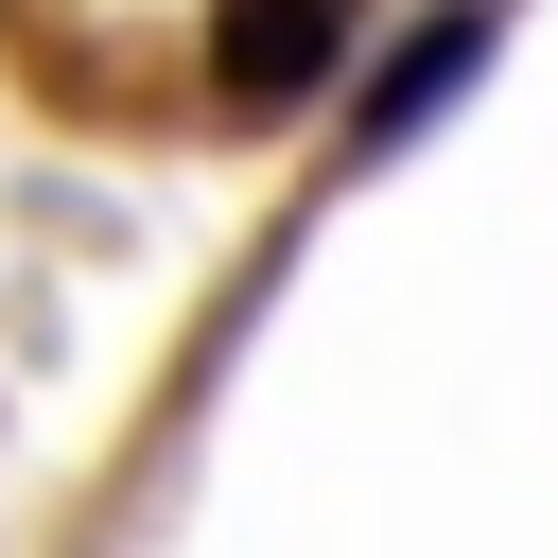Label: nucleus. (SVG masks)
Wrapping results in <instances>:
<instances>
[{"label":"nucleus","instance_id":"obj_1","mask_svg":"<svg viewBox=\"0 0 558 558\" xmlns=\"http://www.w3.org/2000/svg\"><path fill=\"white\" fill-rule=\"evenodd\" d=\"M331 52H349V17H314V0H244V17L209 35V87H227V105H279V87H314Z\"/></svg>","mask_w":558,"mask_h":558},{"label":"nucleus","instance_id":"obj_2","mask_svg":"<svg viewBox=\"0 0 558 558\" xmlns=\"http://www.w3.org/2000/svg\"><path fill=\"white\" fill-rule=\"evenodd\" d=\"M471 70H488V35H471V17H453V35H418V52H401V70L366 87V122H349V157H384V140H418V105H436V87H471Z\"/></svg>","mask_w":558,"mask_h":558}]
</instances>
